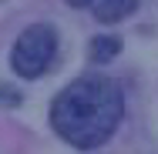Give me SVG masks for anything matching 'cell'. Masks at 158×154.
Segmentation results:
<instances>
[{"instance_id":"obj_3","label":"cell","mask_w":158,"mask_h":154,"mask_svg":"<svg viewBox=\"0 0 158 154\" xmlns=\"http://www.w3.org/2000/svg\"><path fill=\"white\" fill-rule=\"evenodd\" d=\"M67 3L77 10H88L101 24H118L138 10V0H67Z\"/></svg>"},{"instance_id":"obj_4","label":"cell","mask_w":158,"mask_h":154,"mask_svg":"<svg viewBox=\"0 0 158 154\" xmlns=\"http://www.w3.org/2000/svg\"><path fill=\"white\" fill-rule=\"evenodd\" d=\"M121 54V40L114 37V34H101V37H94L91 40V47H88V61L91 64H111L114 57Z\"/></svg>"},{"instance_id":"obj_1","label":"cell","mask_w":158,"mask_h":154,"mask_svg":"<svg viewBox=\"0 0 158 154\" xmlns=\"http://www.w3.org/2000/svg\"><path fill=\"white\" fill-rule=\"evenodd\" d=\"M125 117V91L104 74L77 77L51 104V124L57 137L71 148L94 151L101 148Z\"/></svg>"},{"instance_id":"obj_5","label":"cell","mask_w":158,"mask_h":154,"mask_svg":"<svg viewBox=\"0 0 158 154\" xmlns=\"http://www.w3.org/2000/svg\"><path fill=\"white\" fill-rule=\"evenodd\" d=\"M20 104H24V94L17 91L14 84L0 81V107H20Z\"/></svg>"},{"instance_id":"obj_2","label":"cell","mask_w":158,"mask_h":154,"mask_svg":"<svg viewBox=\"0 0 158 154\" xmlns=\"http://www.w3.org/2000/svg\"><path fill=\"white\" fill-rule=\"evenodd\" d=\"M57 30L51 24H31L17 34L14 47H10V67L17 77L37 81L57 57Z\"/></svg>"}]
</instances>
